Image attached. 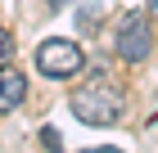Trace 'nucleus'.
I'll list each match as a JSON object with an SVG mask.
<instances>
[{
	"mask_svg": "<svg viewBox=\"0 0 158 153\" xmlns=\"http://www.w3.org/2000/svg\"><path fill=\"white\" fill-rule=\"evenodd\" d=\"M73 113L86 126H113V122L127 117V90L109 72H95V77H86L73 90Z\"/></svg>",
	"mask_w": 158,
	"mask_h": 153,
	"instance_id": "nucleus-1",
	"label": "nucleus"
},
{
	"mask_svg": "<svg viewBox=\"0 0 158 153\" xmlns=\"http://www.w3.org/2000/svg\"><path fill=\"white\" fill-rule=\"evenodd\" d=\"M81 68H86V54H81V45L73 36H50V41L36 45V72L50 77V81H68Z\"/></svg>",
	"mask_w": 158,
	"mask_h": 153,
	"instance_id": "nucleus-2",
	"label": "nucleus"
},
{
	"mask_svg": "<svg viewBox=\"0 0 158 153\" xmlns=\"http://www.w3.org/2000/svg\"><path fill=\"white\" fill-rule=\"evenodd\" d=\"M50 5H54V9H63V0H50Z\"/></svg>",
	"mask_w": 158,
	"mask_h": 153,
	"instance_id": "nucleus-8",
	"label": "nucleus"
},
{
	"mask_svg": "<svg viewBox=\"0 0 158 153\" xmlns=\"http://www.w3.org/2000/svg\"><path fill=\"white\" fill-rule=\"evenodd\" d=\"M23 99H27V77L14 68H0V113H14Z\"/></svg>",
	"mask_w": 158,
	"mask_h": 153,
	"instance_id": "nucleus-4",
	"label": "nucleus"
},
{
	"mask_svg": "<svg viewBox=\"0 0 158 153\" xmlns=\"http://www.w3.org/2000/svg\"><path fill=\"white\" fill-rule=\"evenodd\" d=\"M9 59H14V36L0 27V68H9Z\"/></svg>",
	"mask_w": 158,
	"mask_h": 153,
	"instance_id": "nucleus-5",
	"label": "nucleus"
},
{
	"mask_svg": "<svg viewBox=\"0 0 158 153\" xmlns=\"http://www.w3.org/2000/svg\"><path fill=\"white\" fill-rule=\"evenodd\" d=\"M81 153H122V149H113V144H95V149H81Z\"/></svg>",
	"mask_w": 158,
	"mask_h": 153,
	"instance_id": "nucleus-6",
	"label": "nucleus"
},
{
	"mask_svg": "<svg viewBox=\"0 0 158 153\" xmlns=\"http://www.w3.org/2000/svg\"><path fill=\"white\" fill-rule=\"evenodd\" d=\"M122 63H145L149 50H154V27H149V9H131L118 27V41H113Z\"/></svg>",
	"mask_w": 158,
	"mask_h": 153,
	"instance_id": "nucleus-3",
	"label": "nucleus"
},
{
	"mask_svg": "<svg viewBox=\"0 0 158 153\" xmlns=\"http://www.w3.org/2000/svg\"><path fill=\"white\" fill-rule=\"evenodd\" d=\"M149 18H154V23H158V0H149Z\"/></svg>",
	"mask_w": 158,
	"mask_h": 153,
	"instance_id": "nucleus-7",
	"label": "nucleus"
}]
</instances>
